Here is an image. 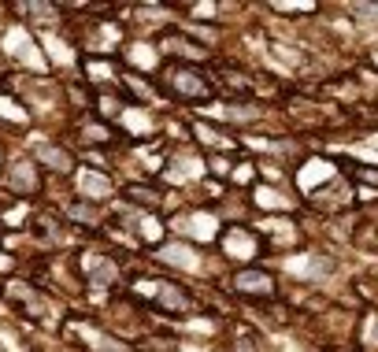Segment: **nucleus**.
I'll use <instances>...</instances> for the list:
<instances>
[{
    "instance_id": "nucleus-7",
    "label": "nucleus",
    "mask_w": 378,
    "mask_h": 352,
    "mask_svg": "<svg viewBox=\"0 0 378 352\" xmlns=\"http://www.w3.org/2000/svg\"><path fill=\"white\" fill-rule=\"evenodd\" d=\"M149 193H156V189H141V186H130V189H126V197H130V201H137V204H156V197H149Z\"/></svg>"
},
{
    "instance_id": "nucleus-9",
    "label": "nucleus",
    "mask_w": 378,
    "mask_h": 352,
    "mask_svg": "<svg viewBox=\"0 0 378 352\" xmlns=\"http://www.w3.org/2000/svg\"><path fill=\"white\" fill-rule=\"evenodd\" d=\"M367 341H378V319L367 323Z\"/></svg>"
},
{
    "instance_id": "nucleus-2",
    "label": "nucleus",
    "mask_w": 378,
    "mask_h": 352,
    "mask_svg": "<svg viewBox=\"0 0 378 352\" xmlns=\"http://www.w3.org/2000/svg\"><path fill=\"white\" fill-rule=\"evenodd\" d=\"M234 290H238V293H249V297H271V293H275V282H271L267 271L249 267V271H238V278H234Z\"/></svg>"
},
{
    "instance_id": "nucleus-1",
    "label": "nucleus",
    "mask_w": 378,
    "mask_h": 352,
    "mask_svg": "<svg viewBox=\"0 0 378 352\" xmlns=\"http://www.w3.org/2000/svg\"><path fill=\"white\" fill-rule=\"evenodd\" d=\"M163 89L171 97H182V100H204L212 93V82H208V74L189 67V63H171V67L163 71Z\"/></svg>"
},
{
    "instance_id": "nucleus-6",
    "label": "nucleus",
    "mask_w": 378,
    "mask_h": 352,
    "mask_svg": "<svg viewBox=\"0 0 378 352\" xmlns=\"http://www.w3.org/2000/svg\"><path fill=\"white\" fill-rule=\"evenodd\" d=\"M26 167H30V163H15V167H11V186H15L19 193H34L37 189V178H34V171L26 175Z\"/></svg>"
},
{
    "instance_id": "nucleus-8",
    "label": "nucleus",
    "mask_w": 378,
    "mask_h": 352,
    "mask_svg": "<svg viewBox=\"0 0 378 352\" xmlns=\"http://www.w3.org/2000/svg\"><path fill=\"white\" fill-rule=\"evenodd\" d=\"M360 19H378V4H356Z\"/></svg>"
},
{
    "instance_id": "nucleus-3",
    "label": "nucleus",
    "mask_w": 378,
    "mask_h": 352,
    "mask_svg": "<svg viewBox=\"0 0 378 352\" xmlns=\"http://www.w3.org/2000/svg\"><path fill=\"white\" fill-rule=\"evenodd\" d=\"M34 156H37V160H41L45 167H52V171H60V175H63V171H71V163H74V160H71V152H67V149H60V145H37V149H34Z\"/></svg>"
},
{
    "instance_id": "nucleus-5",
    "label": "nucleus",
    "mask_w": 378,
    "mask_h": 352,
    "mask_svg": "<svg viewBox=\"0 0 378 352\" xmlns=\"http://www.w3.org/2000/svg\"><path fill=\"white\" fill-rule=\"evenodd\" d=\"M82 189H86V197H93V201H104L112 193V182L104 178V175H82Z\"/></svg>"
},
{
    "instance_id": "nucleus-4",
    "label": "nucleus",
    "mask_w": 378,
    "mask_h": 352,
    "mask_svg": "<svg viewBox=\"0 0 378 352\" xmlns=\"http://www.w3.org/2000/svg\"><path fill=\"white\" fill-rule=\"evenodd\" d=\"M89 282L93 285H112V282H119V267L108 264V259H89Z\"/></svg>"
}]
</instances>
